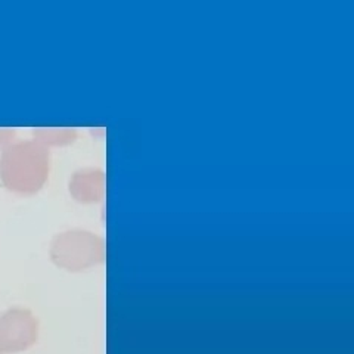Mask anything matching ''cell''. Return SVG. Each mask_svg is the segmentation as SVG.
Returning a JSON list of instances; mask_svg holds the SVG:
<instances>
[{
    "instance_id": "6da1fadb",
    "label": "cell",
    "mask_w": 354,
    "mask_h": 354,
    "mask_svg": "<svg viewBox=\"0 0 354 354\" xmlns=\"http://www.w3.org/2000/svg\"><path fill=\"white\" fill-rule=\"evenodd\" d=\"M48 173V151L39 142H15L3 148L0 157V180L6 189L35 194L46 182Z\"/></svg>"
},
{
    "instance_id": "7a4b0ae2",
    "label": "cell",
    "mask_w": 354,
    "mask_h": 354,
    "mask_svg": "<svg viewBox=\"0 0 354 354\" xmlns=\"http://www.w3.org/2000/svg\"><path fill=\"white\" fill-rule=\"evenodd\" d=\"M50 259L58 268L80 272L104 260V245L88 232L68 230L52 241Z\"/></svg>"
},
{
    "instance_id": "3957f363",
    "label": "cell",
    "mask_w": 354,
    "mask_h": 354,
    "mask_svg": "<svg viewBox=\"0 0 354 354\" xmlns=\"http://www.w3.org/2000/svg\"><path fill=\"white\" fill-rule=\"evenodd\" d=\"M39 322L30 310L12 307L0 315V353L12 354L35 346Z\"/></svg>"
},
{
    "instance_id": "277c9868",
    "label": "cell",
    "mask_w": 354,
    "mask_h": 354,
    "mask_svg": "<svg viewBox=\"0 0 354 354\" xmlns=\"http://www.w3.org/2000/svg\"><path fill=\"white\" fill-rule=\"evenodd\" d=\"M104 176L96 170H82L73 176L70 191L80 203H93L101 198Z\"/></svg>"
},
{
    "instance_id": "5b68a950",
    "label": "cell",
    "mask_w": 354,
    "mask_h": 354,
    "mask_svg": "<svg viewBox=\"0 0 354 354\" xmlns=\"http://www.w3.org/2000/svg\"><path fill=\"white\" fill-rule=\"evenodd\" d=\"M36 138L40 145H62V143H68L74 138V131L70 130H58V129H49V130H40L36 133Z\"/></svg>"
},
{
    "instance_id": "8992f818",
    "label": "cell",
    "mask_w": 354,
    "mask_h": 354,
    "mask_svg": "<svg viewBox=\"0 0 354 354\" xmlns=\"http://www.w3.org/2000/svg\"><path fill=\"white\" fill-rule=\"evenodd\" d=\"M14 138V131L0 129V147H8Z\"/></svg>"
},
{
    "instance_id": "52a82bcc",
    "label": "cell",
    "mask_w": 354,
    "mask_h": 354,
    "mask_svg": "<svg viewBox=\"0 0 354 354\" xmlns=\"http://www.w3.org/2000/svg\"><path fill=\"white\" fill-rule=\"evenodd\" d=\"M0 354H2V353H0Z\"/></svg>"
}]
</instances>
